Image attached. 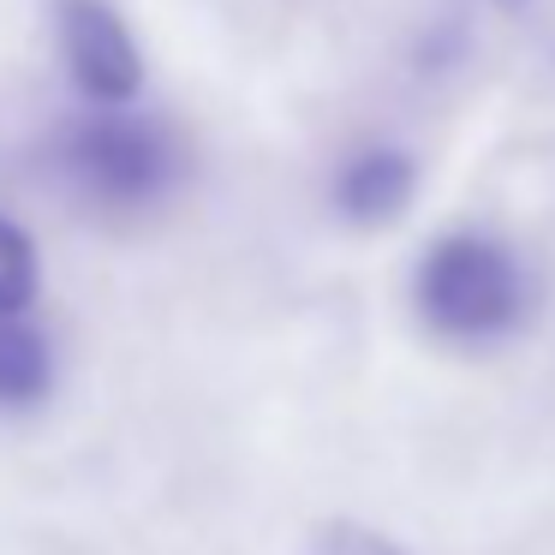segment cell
Here are the masks:
<instances>
[{"instance_id": "3", "label": "cell", "mask_w": 555, "mask_h": 555, "mask_svg": "<svg viewBox=\"0 0 555 555\" xmlns=\"http://www.w3.org/2000/svg\"><path fill=\"white\" fill-rule=\"evenodd\" d=\"M54 42L90 108H132L144 90V54L114 0H54Z\"/></svg>"}, {"instance_id": "6", "label": "cell", "mask_w": 555, "mask_h": 555, "mask_svg": "<svg viewBox=\"0 0 555 555\" xmlns=\"http://www.w3.org/2000/svg\"><path fill=\"white\" fill-rule=\"evenodd\" d=\"M30 299H37V245L18 221L0 216V323L25 317Z\"/></svg>"}, {"instance_id": "5", "label": "cell", "mask_w": 555, "mask_h": 555, "mask_svg": "<svg viewBox=\"0 0 555 555\" xmlns=\"http://www.w3.org/2000/svg\"><path fill=\"white\" fill-rule=\"evenodd\" d=\"M54 383V347L25 317L0 323V406H37Z\"/></svg>"}, {"instance_id": "4", "label": "cell", "mask_w": 555, "mask_h": 555, "mask_svg": "<svg viewBox=\"0 0 555 555\" xmlns=\"http://www.w3.org/2000/svg\"><path fill=\"white\" fill-rule=\"evenodd\" d=\"M412 192H418V162L400 144H371L359 156H347L335 173V209L352 228H388V221H400Z\"/></svg>"}, {"instance_id": "8", "label": "cell", "mask_w": 555, "mask_h": 555, "mask_svg": "<svg viewBox=\"0 0 555 555\" xmlns=\"http://www.w3.org/2000/svg\"><path fill=\"white\" fill-rule=\"evenodd\" d=\"M483 7H495V13H519V7H531V0H483Z\"/></svg>"}, {"instance_id": "2", "label": "cell", "mask_w": 555, "mask_h": 555, "mask_svg": "<svg viewBox=\"0 0 555 555\" xmlns=\"http://www.w3.org/2000/svg\"><path fill=\"white\" fill-rule=\"evenodd\" d=\"M54 168L66 173V185L90 209L132 216V209L162 204L180 185V144L162 120H144V114L126 108H90L85 120L61 132Z\"/></svg>"}, {"instance_id": "7", "label": "cell", "mask_w": 555, "mask_h": 555, "mask_svg": "<svg viewBox=\"0 0 555 555\" xmlns=\"http://www.w3.org/2000/svg\"><path fill=\"white\" fill-rule=\"evenodd\" d=\"M299 555H406V550L395 538H383V531L359 526V519H328V526H317L305 538Z\"/></svg>"}, {"instance_id": "1", "label": "cell", "mask_w": 555, "mask_h": 555, "mask_svg": "<svg viewBox=\"0 0 555 555\" xmlns=\"http://www.w3.org/2000/svg\"><path fill=\"white\" fill-rule=\"evenodd\" d=\"M412 299L430 335L483 347L526 323V269L490 233H442L418 257Z\"/></svg>"}]
</instances>
